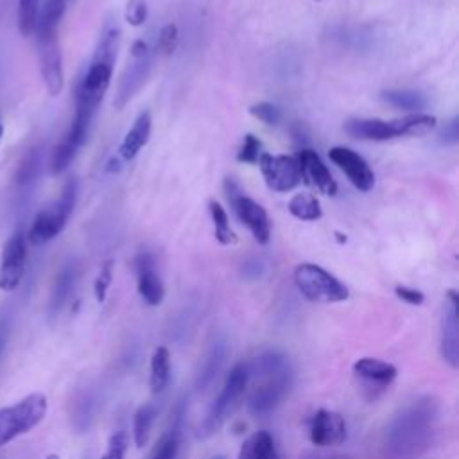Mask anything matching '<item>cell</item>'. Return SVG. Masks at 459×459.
Wrapping results in <instances>:
<instances>
[{"label": "cell", "mask_w": 459, "mask_h": 459, "mask_svg": "<svg viewBox=\"0 0 459 459\" xmlns=\"http://www.w3.org/2000/svg\"><path fill=\"white\" fill-rule=\"evenodd\" d=\"M39 13V0H18V30L22 36L34 32Z\"/></svg>", "instance_id": "cell-33"}, {"label": "cell", "mask_w": 459, "mask_h": 459, "mask_svg": "<svg viewBox=\"0 0 459 459\" xmlns=\"http://www.w3.org/2000/svg\"><path fill=\"white\" fill-rule=\"evenodd\" d=\"M178 39H179V32H178V25L174 23H167L158 36L156 41V52L161 54H172L178 47Z\"/></svg>", "instance_id": "cell-38"}, {"label": "cell", "mask_w": 459, "mask_h": 459, "mask_svg": "<svg viewBox=\"0 0 459 459\" xmlns=\"http://www.w3.org/2000/svg\"><path fill=\"white\" fill-rule=\"evenodd\" d=\"M299 170H301V179L308 185H314L319 192L325 195H335L337 194V183L332 178L328 167L321 160V156L310 149V147H301L296 154Z\"/></svg>", "instance_id": "cell-19"}, {"label": "cell", "mask_w": 459, "mask_h": 459, "mask_svg": "<svg viewBox=\"0 0 459 459\" xmlns=\"http://www.w3.org/2000/svg\"><path fill=\"white\" fill-rule=\"evenodd\" d=\"M156 416H158V407L152 402L142 403L136 409V412L133 416V439L138 448L147 445Z\"/></svg>", "instance_id": "cell-28"}, {"label": "cell", "mask_w": 459, "mask_h": 459, "mask_svg": "<svg viewBox=\"0 0 459 459\" xmlns=\"http://www.w3.org/2000/svg\"><path fill=\"white\" fill-rule=\"evenodd\" d=\"M7 337H9V323L4 319V321L0 323V357H2L4 350H5Z\"/></svg>", "instance_id": "cell-45"}, {"label": "cell", "mask_w": 459, "mask_h": 459, "mask_svg": "<svg viewBox=\"0 0 459 459\" xmlns=\"http://www.w3.org/2000/svg\"><path fill=\"white\" fill-rule=\"evenodd\" d=\"M77 201V181L68 179L59 194V197L47 208L39 210L32 219L27 231V240L34 246H41L56 238L66 226L74 206Z\"/></svg>", "instance_id": "cell-6"}, {"label": "cell", "mask_w": 459, "mask_h": 459, "mask_svg": "<svg viewBox=\"0 0 459 459\" xmlns=\"http://www.w3.org/2000/svg\"><path fill=\"white\" fill-rule=\"evenodd\" d=\"M249 378L251 377H249V369H247L246 362H237L230 369L219 396L212 402V405L208 407L204 418L201 420V423L197 427L199 439H208L221 430V427L226 423L230 414L237 407L238 400L246 393Z\"/></svg>", "instance_id": "cell-5"}, {"label": "cell", "mask_w": 459, "mask_h": 459, "mask_svg": "<svg viewBox=\"0 0 459 459\" xmlns=\"http://www.w3.org/2000/svg\"><path fill=\"white\" fill-rule=\"evenodd\" d=\"M299 459H353L348 455H335V454H316V452H307Z\"/></svg>", "instance_id": "cell-44"}, {"label": "cell", "mask_w": 459, "mask_h": 459, "mask_svg": "<svg viewBox=\"0 0 459 459\" xmlns=\"http://www.w3.org/2000/svg\"><path fill=\"white\" fill-rule=\"evenodd\" d=\"M294 283L301 296L314 303H339L350 296L339 278L316 264H299L294 269Z\"/></svg>", "instance_id": "cell-8"}, {"label": "cell", "mask_w": 459, "mask_h": 459, "mask_svg": "<svg viewBox=\"0 0 459 459\" xmlns=\"http://www.w3.org/2000/svg\"><path fill=\"white\" fill-rule=\"evenodd\" d=\"M120 43V29L117 25H108L99 38L95 54L81 77L75 90V106L86 108L97 113L104 93L109 88L113 75V63L117 59V50Z\"/></svg>", "instance_id": "cell-3"}, {"label": "cell", "mask_w": 459, "mask_h": 459, "mask_svg": "<svg viewBox=\"0 0 459 459\" xmlns=\"http://www.w3.org/2000/svg\"><path fill=\"white\" fill-rule=\"evenodd\" d=\"M65 9H66V0H45L43 5L39 7L36 22H43V23H50V25L59 27V22L65 14Z\"/></svg>", "instance_id": "cell-35"}, {"label": "cell", "mask_w": 459, "mask_h": 459, "mask_svg": "<svg viewBox=\"0 0 459 459\" xmlns=\"http://www.w3.org/2000/svg\"><path fill=\"white\" fill-rule=\"evenodd\" d=\"M2 133H4V126H2V122H0V138H2Z\"/></svg>", "instance_id": "cell-47"}, {"label": "cell", "mask_w": 459, "mask_h": 459, "mask_svg": "<svg viewBox=\"0 0 459 459\" xmlns=\"http://www.w3.org/2000/svg\"><path fill=\"white\" fill-rule=\"evenodd\" d=\"M41 165V151L39 149H30L20 161L18 170H16V183L18 185H27L36 179Z\"/></svg>", "instance_id": "cell-32"}, {"label": "cell", "mask_w": 459, "mask_h": 459, "mask_svg": "<svg viewBox=\"0 0 459 459\" xmlns=\"http://www.w3.org/2000/svg\"><path fill=\"white\" fill-rule=\"evenodd\" d=\"M228 357V342L224 339H215L210 348L204 353V359L201 362L199 373L195 377V389L203 391L210 385V382L217 377L221 371L224 360Z\"/></svg>", "instance_id": "cell-24"}, {"label": "cell", "mask_w": 459, "mask_h": 459, "mask_svg": "<svg viewBox=\"0 0 459 459\" xmlns=\"http://www.w3.org/2000/svg\"><path fill=\"white\" fill-rule=\"evenodd\" d=\"M97 407H99V396H97L95 389L84 387L77 393V396L72 403V421L79 432H84L90 429V425L95 418Z\"/></svg>", "instance_id": "cell-25"}, {"label": "cell", "mask_w": 459, "mask_h": 459, "mask_svg": "<svg viewBox=\"0 0 459 459\" xmlns=\"http://www.w3.org/2000/svg\"><path fill=\"white\" fill-rule=\"evenodd\" d=\"M38 34V56H39V70L47 91L50 95H59L63 90V56L57 38V25L36 22L34 27Z\"/></svg>", "instance_id": "cell-9"}, {"label": "cell", "mask_w": 459, "mask_h": 459, "mask_svg": "<svg viewBox=\"0 0 459 459\" xmlns=\"http://www.w3.org/2000/svg\"><path fill=\"white\" fill-rule=\"evenodd\" d=\"M237 459H280V455L273 436L265 430H258L242 443Z\"/></svg>", "instance_id": "cell-26"}, {"label": "cell", "mask_w": 459, "mask_h": 459, "mask_svg": "<svg viewBox=\"0 0 459 459\" xmlns=\"http://www.w3.org/2000/svg\"><path fill=\"white\" fill-rule=\"evenodd\" d=\"M459 140V131H457V118H452L443 131L439 133V142L445 145H455Z\"/></svg>", "instance_id": "cell-42"}, {"label": "cell", "mask_w": 459, "mask_h": 459, "mask_svg": "<svg viewBox=\"0 0 459 459\" xmlns=\"http://www.w3.org/2000/svg\"><path fill=\"white\" fill-rule=\"evenodd\" d=\"M436 117L425 113H411L394 120L351 118L344 124V131L359 140L385 142L398 136H423L436 127Z\"/></svg>", "instance_id": "cell-4"}, {"label": "cell", "mask_w": 459, "mask_h": 459, "mask_svg": "<svg viewBox=\"0 0 459 459\" xmlns=\"http://www.w3.org/2000/svg\"><path fill=\"white\" fill-rule=\"evenodd\" d=\"M394 294H396L402 301H405V303H409V305H421V303L425 301V294H423L421 290L412 289V287H405V285L394 287Z\"/></svg>", "instance_id": "cell-41"}, {"label": "cell", "mask_w": 459, "mask_h": 459, "mask_svg": "<svg viewBox=\"0 0 459 459\" xmlns=\"http://www.w3.org/2000/svg\"><path fill=\"white\" fill-rule=\"evenodd\" d=\"M308 437L316 446H337L346 439L344 418L330 409H319L308 421Z\"/></svg>", "instance_id": "cell-16"}, {"label": "cell", "mask_w": 459, "mask_h": 459, "mask_svg": "<svg viewBox=\"0 0 459 459\" xmlns=\"http://www.w3.org/2000/svg\"><path fill=\"white\" fill-rule=\"evenodd\" d=\"M328 156L348 176L350 183L357 190L369 192L375 186V174H373L371 167L355 151L342 147V145H335L328 151Z\"/></svg>", "instance_id": "cell-17"}, {"label": "cell", "mask_w": 459, "mask_h": 459, "mask_svg": "<svg viewBox=\"0 0 459 459\" xmlns=\"http://www.w3.org/2000/svg\"><path fill=\"white\" fill-rule=\"evenodd\" d=\"M287 208H289L290 215L299 219V221H308L310 222V221L321 219V215H323L321 204L312 194H296L289 201Z\"/></svg>", "instance_id": "cell-31"}, {"label": "cell", "mask_w": 459, "mask_h": 459, "mask_svg": "<svg viewBox=\"0 0 459 459\" xmlns=\"http://www.w3.org/2000/svg\"><path fill=\"white\" fill-rule=\"evenodd\" d=\"M249 113L267 126H276L281 120V111L273 102H256L249 108Z\"/></svg>", "instance_id": "cell-36"}, {"label": "cell", "mask_w": 459, "mask_h": 459, "mask_svg": "<svg viewBox=\"0 0 459 459\" xmlns=\"http://www.w3.org/2000/svg\"><path fill=\"white\" fill-rule=\"evenodd\" d=\"M212 459H224L222 455H215V457H212Z\"/></svg>", "instance_id": "cell-48"}, {"label": "cell", "mask_w": 459, "mask_h": 459, "mask_svg": "<svg viewBox=\"0 0 459 459\" xmlns=\"http://www.w3.org/2000/svg\"><path fill=\"white\" fill-rule=\"evenodd\" d=\"M134 273L140 298L149 307H158L165 298V287L156 267V258L151 251H138L134 256Z\"/></svg>", "instance_id": "cell-15"}, {"label": "cell", "mask_w": 459, "mask_h": 459, "mask_svg": "<svg viewBox=\"0 0 459 459\" xmlns=\"http://www.w3.org/2000/svg\"><path fill=\"white\" fill-rule=\"evenodd\" d=\"M208 210H210V217L213 222V230H215V238L219 244L222 246H231L237 244V235L230 226V219L226 210L221 206V203L217 201H210L208 203Z\"/></svg>", "instance_id": "cell-30"}, {"label": "cell", "mask_w": 459, "mask_h": 459, "mask_svg": "<svg viewBox=\"0 0 459 459\" xmlns=\"http://www.w3.org/2000/svg\"><path fill=\"white\" fill-rule=\"evenodd\" d=\"M185 412H186V402L179 400L172 411V418L167 430L160 436V439L152 446L149 459H178Z\"/></svg>", "instance_id": "cell-20"}, {"label": "cell", "mask_w": 459, "mask_h": 459, "mask_svg": "<svg viewBox=\"0 0 459 459\" xmlns=\"http://www.w3.org/2000/svg\"><path fill=\"white\" fill-rule=\"evenodd\" d=\"M111 280H113V262L111 260H106L97 274V280H95V285H93V290H95V298L99 303H102L106 299V294H108V289L111 285Z\"/></svg>", "instance_id": "cell-39"}, {"label": "cell", "mask_w": 459, "mask_h": 459, "mask_svg": "<svg viewBox=\"0 0 459 459\" xmlns=\"http://www.w3.org/2000/svg\"><path fill=\"white\" fill-rule=\"evenodd\" d=\"M387 104L398 108V109H405V111H420L425 108L427 99L423 97V93L414 91V90H387L382 91L380 95Z\"/></svg>", "instance_id": "cell-29"}, {"label": "cell", "mask_w": 459, "mask_h": 459, "mask_svg": "<svg viewBox=\"0 0 459 459\" xmlns=\"http://www.w3.org/2000/svg\"><path fill=\"white\" fill-rule=\"evenodd\" d=\"M145 20H147V2L145 0H127L126 22L133 27H140Z\"/></svg>", "instance_id": "cell-40"}, {"label": "cell", "mask_w": 459, "mask_h": 459, "mask_svg": "<svg viewBox=\"0 0 459 459\" xmlns=\"http://www.w3.org/2000/svg\"><path fill=\"white\" fill-rule=\"evenodd\" d=\"M441 357L452 368H459V298L454 289L446 290L441 312Z\"/></svg>", "instance_id": "cell-14"}, {"label": "cell", "mask_w": 459, "mask_h": 459, "mask_svg": "<svg viewBox=\"0 0 459 459\" xmlns=\"http://www.w3.org/2000/svg\"><path fill=\"white\" fill-rule=\"evenodd\" d=\"M262 152H264V151H262V142H260L255 134L247 133V134L244 136V140H242V145H240L238 152H237V160L242 161V163L256 165L258 160H260V156H262Z\"/></svg>", "instance_id": "cell-34"}, {"label": "cell", "mask_w": 459, "mask_h": 459, "mask_svg": "<svg viewBox=\"0 0 459 459\" xmlns=\"http://www.w3.org/2000/svg\"><path fill=\"white\" fill-rule=\"evenodd\" d=\"M27 264V237L16 230L4 244L0 255V289L5 292L14 290L25 273Z\"/></svg>", "instance_id": "cell-13"}, {"label": "cell", "mask_w": 459, "mask_h": 459, "mask_svg": "<svg viewBox=\"0 0 459 459\" xmlns=\"http://www.w3.org/2000/svg\"><path fill=\"white\" fill-rule=\"evenodd\" d=\"M314 2H321V0H314Z\"/></svg>", "instance_id": "cell-49"}, {"label": "cell", "mask_w": 459, "mask_h": 459, "mask_svg": "<svg viewBox=\"0 0 459 459\" xmlns=\"http://www.w3.org/2000/svg\"><path fill=\"white\" fill-rule=\"evenodd\" d=\"M169 380H170V351L167 346H158L154 348L151 357V375H149L151 391L154 394L163 393Z\"/></svg>", "instance_id": "cell-27"}, {"label": "cell", "mask_w": 459, "mask_h": 459, "mask_svg": "<svg viewBox=\"0 0 459 459\" xmlns=\"http://www.w3.org/2000/svg\"><path fill=\"white\" fill-rule=\"evenodd\" d=\"M93 117H95L93 111L75 106L72 124H70L66 134L63 136V140L54 147L52 156H50V165L48 167H50V172L54 176L65 172L68 169V165L74 161L79 149L82 147V143L88 138Z\"/></svg>", "instance_id": "cell-11"}, {"label": "cell", "mask_w": 459, "mask_h": 459, "mask_svg": "<svg viewBox=\"0 0 459 459\" xmlns=\"http://www.w3.org/2000/svg\"><path fill=\"white\" fill-rule=\"evenodd\" d=\"M127 434L124 430H117L115 434H111L106 452L102 454L100 459H124L126 452H127Z\"/></svg>", "instance_id": "cell-37"}, {"label": "cell", "mask_w": 459, "mask_h": 459, "mask_svg": "<svg viewBox=\"0 0 459 459\" xmlns=\"http://www.w3.org/2000/svg\"><path fill=\"white\" fill-rule=\"evenodd\" d=\"M151 66H152V50L151 48L140 56H131V63L124 70V74L118 81L115 99H113V104L117 109H122L136 95V91L145 82Z\"/></svg>", "instance_id": "cell-18"}, {"label": "cell", "mask_w": 459, "mask_h": 459, "mask_svg": "<svg viewBox=\"0 0 459 459\" xmlns=\"http://www.w3.org/2000/svg\"><path fill=\"white\" fill-rule=\"evenodd\" d=\"M260 274H262V264H260V262L253 260V262H247V264L244 265V276H246V278H256V276H260Z\"/></svg>", "instance_id": "cell-43"}, {"label": "cell", "mask_w": 459, "mask_h": 459, "mask_svg": "<svg viewBox=\"0 0 459 459\" xmlns=\"http://www.w3.org/2000/svg\"><path fill=\"white\" fill-rule=\"evenodd\" d=\"M45 459H59V455H57V454H50V455H47Z\"/></svg>", "instance_id": "cell-46"}, {"label": "cell", "mask_w": 459, "mask_h": 459, "mask_svg": "<svg viewBox=\"0 0 459 459\" xmlns=\"http://www.w3.org/2000/svg\"><path fill=\"white\" fill-rule=\"evenodd\" d=\"M77 273L79 271L74 262H68L59 269L54 287H52V292H50V298H48V317L50 319L57 317L59 312L68 303V299L75 289V283H77Z\"/></svg>", "instance_id": "cell-23"}, {"label": "cell", "mask_w": 459, "mask_h": 459, "mask_svg": "<svg viewBox=\"0 0 459 459\" xmlns=\"http://www.w3.org/2000/svg\"><path fill=\"white\" fill-rule=\"evenodd\" d=\"M152 127V117L149 109H143L134 118L131 129L126 133L120 147H118V158L124 161H131L136 158V154L142 151V147L149 142Z\"/></svg>", "instance_id": "cell-22"}, {"label": "cell", "mask_w": 459, "mask_h": 459, "mask_svg": "<svg viewBox=\"0 0 459 459\" xmlns=\"http://www.w3.org/2000/svg\"><path fill=\"white\" fill-rule=\"evenodd\" d=\"M249 377L262 378L247 400L251 416H267L289 394L292 385V366L289 357L280 350H265L251 364H247Z\"/></svg>", "instance_id": "cell-2"}, {"label": "cell", "mask_w": 459, "mask_h": 459, "mask_svg": "<svg viewBox=\"0 0 459 459\" xmlns=\"http://www.w3.org/2000/svg\"><path fill=\"white\" fill-rule=\"evenodd\" d=\"M47 396L30 393L20 402L0 409V448L32 430L47 414Z\"/></svg>", "instance_id": "cell-7"}, {"label": "cell", "mask_w": 459, "mask_h": 459, "mask_svg": "<svg viewBox=\"0 0 459 459\" xmlns=\"http://www.w3.org/2000/svg\"><path fill=\"white\" fill-rule=\"evenodd\" d=\"M267 186L274 192H289L301 183V170L296 156L262 152L258 163Z\"/></svg>", "instance_id": "cell-12"}, {"label": "cell", "mask_w": 459, "mask_h": 459, "mask_svg": "<svg viewBox=\"0 0 459 459\" xmlns=\"http://www.w3.org/2000/svg\"><path fill=\"white\" fill-rule=\"evenodd\" d=\"M353 373L357 378L362 380L364 385L371 391H384L398 375V369L394 364L373 359V357H362L353 364Z\"/></svg>", "instance_id": "cell-21"}, {"label": "cell", "mask_w": 459, "mask_h": 459, "mask_svg": "<svg viewBox=\"0 0 459 459\" xmlns=\"http://www.w3.org/2000/svg\"><path fill=\"white\" fill-rule=\"evenodd\" d=\"M441 405L430 396H420L403 405L387 423L384 454L387 459H423L439 432Z\"/></svg>", "instance_id": "cell-1"}, {"label": "cell", "mask_w": 459, "mask_h": 459, "mask_svg": "<svg viewBox=\"0 0 459 459\" xmlns=\"http://www.w3.org/2000/svg\"><path fill=\"white\" fill-rule=\"evenodd\" d=\"M224 192L237 219L251 231L253 238L258 244H267L271 238V221L267 212L249 195H246L233 178L224 179Z\"/></svg>", "instance_id": "cell-10"}]
</instances>
